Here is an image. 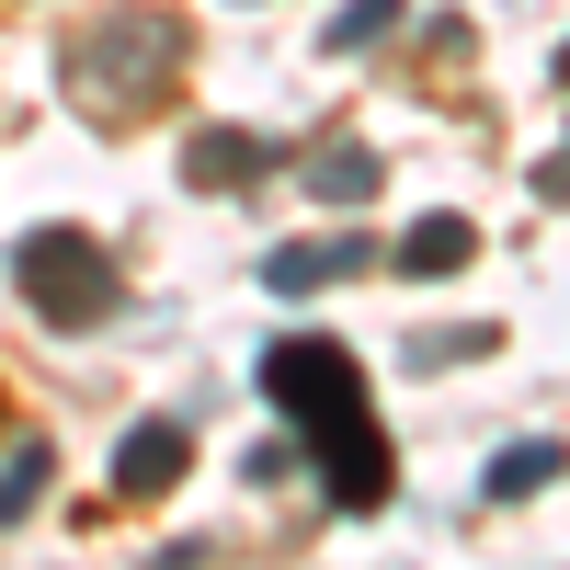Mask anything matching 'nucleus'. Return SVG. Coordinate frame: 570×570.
I'll return each mask as SVG.
<instances>
[{
    "instance_id": "nucleus-1",
    "label": "nucleus",
    "mask_w": 570,
    "mask_h": 570,
    "mask_svg": "<svg viewBox=\"0 0 570 570\" xmlns=\"http://www.w3.org/2000/svg\"><path fill=\"white\" fill-rule=\"evenodd\" d=\"M263 400L297 422L320 491L343 502V513H376V502L400 491V456H389V434H376V411H365V365H354L343 343H320V331L274 343V354H263Z\"/></svg>"
},
{
    "instance_id": "nucleus-2",
    "label": "nucleus",
    "mask_w": 570,
    "mask_h": 570,
    "mask_svg": "<svg viewBox=\"0 0 570 570\" xmlns=\"http://www.w3.org/2000/svg\"><path fill=\"white\" fill-rule=\"evenodd\" d=\"M183 69V23L171 12H104V23H80L69 35V91L91 115H137V104H160Z\"/></svg>"
},
{
    "instance_id": "nucleus-3",
    "label": "nucleus",
    "mask_w": 570,
    "mask_h": 570,
    "mask_svg": "<svg viewBox=\"0 0 570 570\" xmlns=\"http://www.w3.org/2000/svg\"><path fill=\"white\" fill-rule=\"evenodd\" d=\"M12 285H23V308L46 320V331H91L115 308V252L91 240V228H23V252H12Z\"/></svg>"
},
{
    "instance_id": "nucleus-4",
    "label": "nucleus",
    "mask_w": 570,
    "mask_h": 570,
    "mask_svg": "<svg viewBox=\"0 0 570 570\" xmlns=\"http://www.w3.org/2000/svg\"><path fill=\"white\" fill-rule=\"evenodd\" d=\"M365 263H376L365 228H354V240H285V252H263V285H274V297H320L331 274H365Z\"/></svg>"
},
{
    "instance_id": "nucleus-5",
    "label": "nucleus",
    "mask_w": 570,
    "mask_h": 570,
    "mask_svg": "<svg viewBox=\"0 0 570 570\" xmlns=\"http://www.w3.org/2000/svg\"><path fill=\"white\" fill-rule=\"evenodd\" d=\"M183 456H195V445H183V422H137V434L115 445V502H160V491L183 480Z\"/></svg>"
},
{
    "instance_id": "nucleus-6",
    "label": "nucleus",
    "mask_w": 570,
    "mask_h": 570,
    "mask_svg": "<svg viewBox=\"0 0 570 570\" xmlns=\"http://www.w3.org/2000/svg\"><path fill=\"white\" fill-rule=\"evenodd\" d=\"M183 171H195V183H252V171H274V137H252V126H206L195 149H183Z\"/></svg>"
},
{
    "instance_id": "nucleus-7",
    "label": "nucleus",
    "mask_w": 570,
    "mask_h": 570,
    "mask_svg": "<svg viewBox=\"0 0 570 570\" xmlns=\"http://www.w3.org/2000/svg\"><path fill=\"white\" fill-rule=\"evenodd\" d=\"M308 195H320V206H365V195H376V149H365V137L308 149Z\"/></svg>"
},
{
    "instance_id": "nucleus-8",
    "label": "nucleus",
    "mask_w": 570,
    "mask_h": 570,
    "mask_svg": "<svg viewBox=\"0 0 570 570\" xmlns=\"http://www.w3.org/2000/svg\"><path fill=\"white\" fill-rule=\"evenodd\" d=\"M468 252H480V228H468V217H411V228H400V274H422V285L456 274Z\"/></svg>"
},
{
    "instance_id": "nucleus-9",
    "label": "nucleus",
    "mask_w": 570,
    "mask_h": 570,
    "mask_svg": "<svg viewBox=\"0 0 570 570\" xmlns=\"http://www.w3.org/2000/svg\"><path fill=\"white\" fill-rule=\"evenodd\" d=\"M559 468H570V445H548V434H537V445H502L480 491H491V502H537V491L559 480Z\"/></svg>"
},
{
    "instance_id": "nucleus-10",
    "label": "nucleus",
    "mask_w": 570,
    "mask_h": 570,
    "mask_svg": "<svg viewBox=\"0 0 570 570\" xmlns=\"http://www.w3.org/2000/svg\"><path fill=\"white\" fill-rule=\"evenodd\" d=\"M400 23H411V0H343V12H331V35H320V46H331V58H365V46H389Z\"/></svg>"
},
{
    "instance_id": "nucleus-11",
    "label": "nucleus",
    "mask_w": 570,
    "mask_h": 570,
    "mask_svg": "<svg viewBox=\"0 0 570 570\" xmlns=\"http://www.w3.org/2000/svg\"><path fill=\"white\" fill-rule=\"evenodd\" d=\"M46 468H58V456H46V445H35V434H23V445H12V456H0V525H23V502H35V491H46Z\"/></svg>"
},
{
    "instance_id": "nucleus-12",
    "label": "nucleus",
    "mask_w": 570,
    "mask_h": 570,
    "mask_svg": "<svg viewBox=\"0 0 570 570\" xmlns=\"http://www.w3.org/2000/svg\"><path fill=\"white\" fill-rule=\"evenodd\" d=\"M537 195H548V206H570V149H548V160H537Z\"/></svg>"
},
{
    "instance_id": "nucleus-13",
    "label": "nucleus",
    "mask_w": 570,
    "mask_h": 570,
    "mask_svg": "<svg viewBox=\"0 0 570 570\" xmlns=\"http://www.w3.org/2000/svg\"><path fill=\"white\" fill-rule=\"evenodd\" d=\"M559 91H570V46H559Z\"/></svg>"
}]
</instances>
